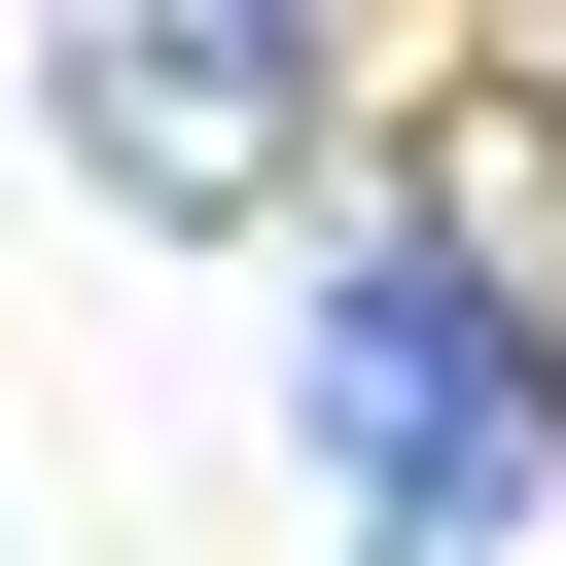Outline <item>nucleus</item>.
<instances>
[{
	"label": "nucleus",
	"mask_w": 566,
	"mask_h": 566,
	"mask_svg": "<svg viewBox=\"0 0 566 566\" xmlns=\"http://www.w3.org/2000/svg\"><path fill=\"white\" fill-rule=\"evenodd\" d=\"M318 460L389 531H531L566 495V354L460 283V248H318Z\"/></svg>",
	"instance_id": "f257e3e1"
},
{
	"label": "nucleus",
	"mask_w": 566,
	"mask_h": 566,
	"mask_svg": "<svg viewBox=\"0 0 566 566\" xmlns=\"http://www.w3.org/2000/svg\"><path fill=\"white\" fill-rule=\"evenodd\" d=\"M35 106H71V177H106V212H283V142H318V71H283V35H212V0H106Z\"/></svg>",
	"instance_id": "f03ea898"
}]
</instances>
